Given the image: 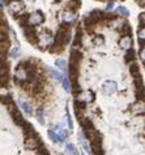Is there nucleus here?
Instances as JSON below:
<instances>
[{"mask_svg": "<svg viewBox=\"0 0 145 155\" xmlns=\"http://www.w3.org/2000/svg\"><path fill=\"white\" fill-rule=\"evenodd\" d=\"M43 22H45V16L41 11L33 12V13L28 14V25L37 26V25H42Z\"/></svg>", "mask_w": 145, "mask_h": 155, "instance_id": "obj_1", "label": "nucleus"}, {"mask_svg": "<svg viewBox=\"0 0 145 155\" xmlns=\"http://www.w3.org/2000/svg\"><path fill=\"white\" fill-rule=\"evenodd\" d=\"M8 109H9V114H11L12 119H13L14 124H17V125L21 126V124H22L24 121H25V117L22 116V114L20 112V109L17 108V106L13 103V104L8 106Z\"/></svg>", "mask_w": 145, "mask_h": 155, "instance_id": "obj_2", "label": "nucleus"}, {"mask_svg": "<svg viewBox=\"0 0 145 155\" xmlns=\"http://www.w3.org/2000/svg\"><path fill=\"white\" fill-rule=\"evenodd\" d=\"M8 8H9V12L12 14H19L24 12V3L21 0H8Z\"/></svg>", "mask_w": 145, "mask_h": 155, "instance_id": "obj_3", "label": "nucleus"}, {"mask_svg": "<svg viewBox=\"0 0 145 155\" xmlns=\"http://www.w3.org/2000/svg\"><path fill=\"white\" fill-rule=\"evenodd\" d=\"M83 60V52H81L78 48H72L71 50V55H69V63L73 64H80Z\"/></svg>", "mask_w": 145, "mask_h": 155, "instance_id": "obj_4", "label": "nucleus"}, {"mask_svg": "<svg viewBox=\"0 0 145 155\" xmlns=\"http://www.w3.org/2000/svg\"><path fill=\"white\" fill-rule=\"evenodd\" d=\"M25 80H28V72L24 68L17 65L16 72H14V81H16V84H20L21 81H25Z\"/></svg>", "mask_w": 145, "mask_h": 155, "instance_id": "obj_5", "label": "nucleus"}, {"mask_svg": "<svg viewBox=\"0 0 145 155\" xmlns=\"http://www.w3.org/2000/svg\"><path fill=\"white\" fill-rule=\"evenodd\" d=\"M102 90L105 94H114L118 90V85L115 81H106L102 86Z\"/></svg>", "mask_w": 145, "mask_h": 155, "instance_id": "obj_6", "label": "nucleus"}, {"mask_svg": "<svg viewBox=\"0 0 145 155\" xmlns=\"http://www.w3.org/2000/svg\"><path fill=\"white\" fill-rule=\"evenodd\" d=\"M119 44H120V48H123V50L127 51L128 48L132 47V36L131 35H123V36H120Z\"/></svg>", "mask_w": 145, "mask_h": 155, "instance_id": "obj_7", "label": "nucleus"}, {"mask_svg": "<svg viewBox=\"0 0 145 155\" xmlns=\"http://www.w3.org/2000/svg\"><path fill=\"white\" fill-rule=\"evenodd\" d=\"M129 73L132 74L134 78H140L141 77V73H140V65L136 63H131L129 64Z\"/></svg>", "mask_w": 145, "mask_h": 155, "instance_id": "obj_8", "label": "nucleus"}, {"mask_svg": "<svg viewBox=\"0 0 145 155\" xmlns=\"http://www.w3.org/2000/svg\"><path fill=\"white\" fill-rule=\"evenodd\" d=\"M118 31L120 33V35H131L132 36V29H131V25H129L128 22H127V21H124V22H123V25L119 27V29H118Z\"/></svg>", "mask_w": 145, "mask_h": 155, "instance_id": "obj_9", "label": "nucleus"}, {"mask_svg": "<svg viewBox=\"0 0 145 155\" xmlns=\"http://www.w3.org/2000/svg\"><path fill=\"white\" fill-rule=\"evenodd\" d=\"M75 20H76V14H75V12L65 11L64 13H63V22L72 24V22H75Z\"/></svg>", "mask_w": 145, "mask_h": 155, "instance_id": "obj_10", "label": "nucleus"}, {"mask_svg": "<svg viewBox=\"0 0 145 155\" xmlns=\"http://www.w3.org/2000/svg\"><path fill=\"white\" fill-rule=\"evenodd\" d=\"M135 59H136V51L132 47L128 48V50H127V52H126V56H124L126 63L127 64H131V63L135 61Z\"/></svg>", "mask_w": 145, "mask_h": 155, "instance_id": "obj_11", "label": "nucleus"}, {"mask_svg": "<svg viewBox=\"0 0 145 155\" xmlns=\"http://www.w3.org/2000/svg\"><path fill=\"white\" fill-rule=\"evenodd\" d=\"M8 51H9V41L0 42V57H7Z\"/></svg>", "mask_w": 145, "mask_h": 155, "instance_id": "obj_12", "label": "nucleus"}, {"mask_svg": "<svg viewBox=\"0 0 145 155\" xmlns=\"http://www.w3.org/2000/svg\"><path fill=\"white\" fill-rule=\"evenodd\" d=\"M11 68V64L7 60V57H0V73H8Z\"/></svg>", "mask_w": 145, "mask_h": 155, "instance_id": "obj_13", "label": "nucleus"}, {"mask_svg": "<svg viewBox=\"0 0 145 155\" xmlns=\"http://www.w3.org/2000/svg\"><path fill=\"white\" fill-rule=\"evenodd\" d=\"M0 103L4 106H11L14 103V100L12 98L11 94H7V95H0Z\"/></svg>", "mask_w": 145, "mask_h": 155, "instance_id": "obj_14", "label": "nucleus"}, {"mask_svg": "<svg viewBox=\"0 0 145 155\" xmlns=\"http://www.w3.org/2000/svg\"><path fill=\"white\" fill-rule=\"evenodd\" d=\"M73 106H75V109H83V111H85L88 107V103L85 100H81L80 98H76L73 102Z\"/></svg>", "mask_w": 145, "mask_h": 155, "instance_id": "obj_15", "label": "nucleus"}, {"mask_svg": "<svg viewBox=\"0 0 145 155\" xmlns=\"http://www.w3.org/2000/svg\"><path fill=\"white\" fill-rule=\"evenodd\" d=\"M80 125L83 126V130H88V129H94V124H93V121L90 120V119L85 117L83 121L80 123Z\"/></svg>", "mask_w": 145, "mask_h": 155, "instance_id": "obj_16", "label": "nucleus"}, {"mask_svg": "<svg viewBox=\"0 0 145 155\" xmlns=\"http://www.w3.org/2000/svg\"><path fill=\"white\" fill-rule=\"evenodd\" d=\"M9 41V34H8V27L0 26V42Z\"/></svg>", "mask_w": 145, "mask_h": 155, "instance_id": "obj_17", "label": "nucleus"}, {"mask_svg": "<svg viewBox=\"0 0 145 155\" xmlns=\"http://www.w3.org/2000/svg\"><path fill=\"white\" fill-rule=\"evenodd\" d=\"M81 94H83V95H85V102H86V103H92V102H94L95 96H94V93H93L92 90L81 91Z\"/></svg>", "mask_w": 145, "mask_h": 155, "instance_id": "obj_18", "label": "nucleus"}, {"mask_svg": "<svg viewBox=\"0 0 145 155\" xmlns=\"http://www.w3.org/2000/svg\"><path fill=\"white\" fill-rule=\"evenodd\" d=\"M8 82H9V76H8V73H0V89L8 86Z\"/></svg>", "mask_w": 145, "mask_h": 155, "instance_id": "obj_19", "label": "nucleus"}, {"mask_svg": "<svg viewBox=\"0 0 145 155\" xmlns=\"http://www.w3.org/2000/svg\"><path fill=\"white\" fill-rule=\"evenodd\" d=\"M115 12H116L118 16H123V17H128L129 14H131L128 9H127L126 7H123V5H119V7L115 9Z\"/></svg>", "mask_w": 145, "mask_h": 155, "instance_id": "obj_20", "label": "nucleus"}, {"mask_svg": "<svg viewBox=\"0 0 145 155\" xmlns=\"http://www.w3.org/2000/svg\"><path fill=\"white\" fill-rule=\"evenodd\" d=\"M20 106L22 107V109L25 111V114L28 115V116H30V115H32V108H30V106H29V103H28V102L20 100Z\"/></svg>", "mask_w": 145, "mask_h": 155, "instance_id": "obj_21", "label": "nucleus"}, {"mask_svg": "<svg viewBox=\"0 0 145 155\" xmlns=\"http://www.w3.org/2000/svg\"><path fill=\"white\" fill-rule=\"evenodd\" d=\"M55 65L58 66L60 71H67V63H65V60H63V59H56Z\"/></svg>", "mask_w": 145, "mask_h": 155, "instance_id": "obj_22", "label": "nucleus"}, {"mask_svg": "<svg viewBox=\"0 0 145 155\" xmlns=\"http://www.w3.org/2000/svg\"><path fill=\"white\" fill-rule=\"evenodd\" d=\"M35 115H37V120L39 121V124H42L43 125L45 124V120H43V108H37V111H35Z\"/></svg>", "mask_w": 145, "mask_h": 155, "instance_id": "obj_23", "label": "nucleus"}, {"mask_svg": "<svg viewBox=\"0 0 145 155\" xmlns=\"http://www.w3.org/2000/svg\"><path fill=\"white\" fill-rule=\"evenodd\" d=\"M93 43H94L95 46H102V44H105V38H103V35H101V34L95 35V36H94V41H93Z\"/></svg>", "mask_w": 145, "mask_h": 155, "instance_id": "obj_24", "label": "nucleus"}, {"mask_svg": "<svg viewBox=\"0 0 145 155\" xmlns=\"http://www.w3.org/2000/svg\"><path fill=\"white\" fill-rule=\"evenodd\" d=\"M62 84H63V87H64V90L68 91V93H71V82H69V78L63 77Z\"/></svg>", "mask_w": 145, "mask_h": 155, "instance_id": "obj_25", "label": "nucleus"}, {"mask_svg": "<svg viewBox=\"0 0 145 155\" xmlns=\"http://www.w3.org/2000/svg\"><path fill=\"white\" fill-rule=\"evenodd\" d=\"M65 151H67L68 154H75V155H78L77 150L75 149V146L72 144H67V146H65Z\"/></svg>", "mask_w": 145, "mask_h": 155, "instance_id": "obj_26", "label": "nucleus"}, {"mask_svg": "<svg viewBox=\"0 0 145 155\" xmlns=\"http://www.w3.org/2000/svg\"><path fill=\"white\" fill-rule=\"evenodd\" d=\"M145 26V13H140V16H139V30L140 29H144Z\"/></svg>", "mask_w": 145, "mask_h": 155, "instance_id": "obj_27", "label": "nucleus"}, {"mask_svg": "<svg viewBox=\"0 0 145 155\" xmlns=\"http://www.w3.org/2000/svg\"><path fill=\"white\" fill-rule=\"evenodd\" d=\"M9 56L12 57V59H16V57H19L20 56V48L19 47L12 48V50L9 51Z\"/></svg>", "mask_w": 145, "mask_h": 155, "instance_id": "obj_28", "label": "nucleus"}, {"mask_svg": "<svg viewBox=\"0 0 145 155\" xmlns=\"http://www.w3.org/2000/svg\"><path fill=\"white\" fill-rule=\"evenodd\" d=\"M48 136H50V138L52 139L54 142H60V139H59V136H58V134H55V133H54L52 130H48Z\"/></svg>", "mask_w": 145, "mask_h": 155, "instance_id": "obj_29", "label": "nucleus"}, {"mask_svg": "<svg viewBox=\"0 0 145 155\" xmlns=\"http://www.w3.org/2000/svg\"><path fill=\"white\" fill-rule=\"evenodd\" d=\"M145 47H141V50H140V59H141V61H143L144 64V60H145Z\"/></svg>", "mask_w": 145, "mask_h": 155, "instance_id": "obj_30", "label": "nucleus"}, {"mask_svg": "<svg viewBox=\"0 0 145 155\" xmlns=\"http://www.w3.org/2000/svg\"><path fill=\"white\" fill-rule=\"evenodd\" d=\"M113 8H114V3H113V1H108L107 5H106V11L108 12V11H111Z\"/></svg>", "mask_w": 145, "mask_h": 155, "instance_id": "obj_31", "label": "nucleus"}, {"mask_svg": "<svg viewBox=\"0 0 145 155\" xmlns=\"http://www.w3.org/2000/svg\"><path fill=\"white\" fill-rule=\"evenodd\" d=\"M5 1H7V3H8V0H5Z\"/></svg>", "mask_w": 145, "mask_h": 155, "instance_id": "obj_32", "label": "nucleus"}]
</instances>
